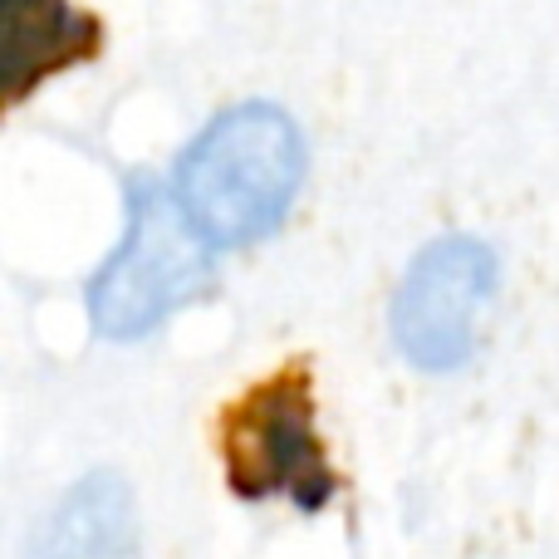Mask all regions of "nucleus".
<instances>
[{
  "label": "nucleus",
  "mask_w": 559,
  "mask_h": 559,
  "mask_svg": "<svg viewBox=\"0 0 559 559\" xmlns=\"http://www.w3.org/2000/svg\"><path fill=\"white\" fill-rule=\"evenodd\" d=\"M305 177V143L275 104H236L202 128L173 177V202L212 251L251 246L285 222Z\"/></svg>",
  "instance_id": "obj_1"
},
{
  "label": "nucleus",
  "mask_w": 559,
  "mask_h": 559,
  "mask_svg": "<svg viewBox=\"0 0 559 559\" xmlns=\"http://www.w3.org/2000/svg\"><path fill=\"white\" fill-rule=\"evenodd\" d=\"M212 285V246L177 212L173 187L138 182L128 236L88 285V314L108 338H138Z\"/></svg>",
  "instance_id": "obj_2"
},
{
  "label": "nucleus",
  "mask_w": 559,
  "mask_h": 559,
  "mask_svg": "<svg viewBox=\"0 0 559 559\" xmlns=\"http://www.w3.org/2000/svg\"><path fill=\"white\" fill-rule=\"evenodd\" d=\"M496 285V255L472 236L432 241L413 265L393 299V338L407 364L442 373L472 358L476 319Z\"/></svg>",
  "instance_id": "obj_3"
},
{
  "label": "nucleus",
  "mask_w": 559,
  "mask_h": 559,
  "mask_svg": "<svg viewBox=\"0 0 559 559\" xmlns=\"http://www.w3.org/2000/svg\"><path fill=\"white\" fill-rule=\"evenodd\" d=\"M226 462L241 496H289L305 511H319L334 496V472L314 432V397L305 373H285L251 393V403L231 417Z\"/></svg>",
  "instance_id": "obj_4"
},
{
  "label": "nucleus",
  "mask_w": 559,
  "mask_h": 559,
  "mask_svg": "<svg viewBox=\"0 0 559 559\" xmlns=\"http://www.w3.org/2000/svg\"><path fill=\"white\" fill-rule=\"evenodd\" d=\"M94 20L69 0H0V104L94 49Z\"/></svg>",
  "instance_id": "obj_5"
},
{
  "label": "nucleus",
  "mask_w": 559,
  "mask_h": 559,
  "mask_svg": "<svg viewBox=\"0 0 559 559\" xmlns=\"http://www.w3.org/2000/svg\"><path fill=\"white\" fill-rule=\"evenodd\" d=\"M133 555V501L123 481L94 476L49 521L39 559H128Z\"/></svg>",
  "instance_id": "obj_6"
}]
</instances>
